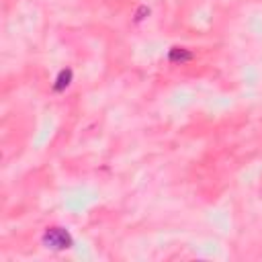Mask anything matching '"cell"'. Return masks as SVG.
<instances>
[{"instance_id":"obj_3","label":"cell","mask_w":262,"mask_h":262,"mask_svg":"<svg viewBox=\"0 0 262 262\" xmlns=\"http://www.w3.org/2000/svg\"><path fill=\"white\" fill-rule=\"evenodd\" d=\"M70 82H72V70H70V68H66V70H61V72H59V76L55 78L53 90L61 92V90H66V88L70 86Z\"/></svg>"},{"instance_id":"obj_1","label":"cell","mask_w":262,"mask_h":262,"mask_svg":"<svg viewBox=\"0 0 262 262\" xmlns=\"http://www.w3.org/2000/svg\"><path fill=\"white\" fill-rule=\"evenodd\" d=\"M74 244L72 235L68 229L63 227H47L43 233V246L51 248V250H66Z\"/></svg>"},{"instance_id":"obj_2","label":"cell","mask_w":262,"mask_h":262,"mask_svg":"<svg viewBox=\"0 0 262 262\" xmlns=\"http://www.w3.org/2000/svg\"><path fill=\"white\" fill-rule=\"evenodd\" d=\"M168 59H170L172 63H184V61L192 59V53L186 51V49H182V47H172L170 53H168Z\"/></svg>"}]
</instances>
